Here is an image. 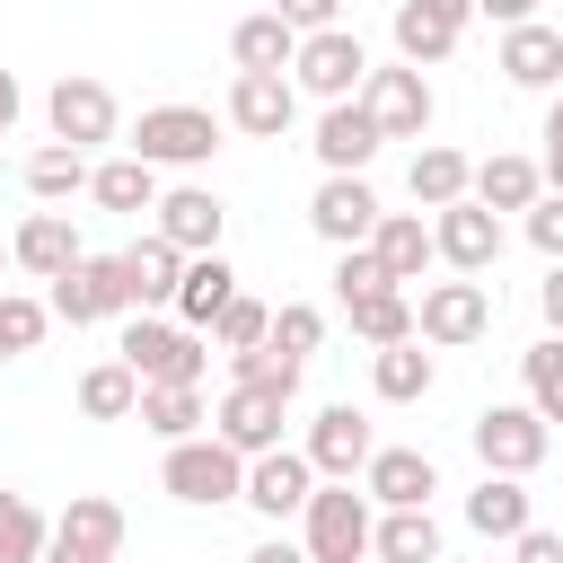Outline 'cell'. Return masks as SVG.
Masks as SVG:
<instances>
[{
	"instance_id": "obj_28",
	"label": "cell",
	"mask_w": 563,
	"mask_h": 563,
	"mask_svg": "<svg viewBox=\"0 0 563 563\" xmlns=\"http://www.w3.org/2000/svg\"><path fill=\"white\" fill-rule=\"evenodd\" d=\"M123 264H132V290H141V317H150V308H176V282H185V264H194V255H185V246H167V238L150 229V238H132V246H123Z\"/></svg>"
},
{
	"instance_id": "obj_24",
	"label": "cell",
	"mask_w": 563,
	"mask_h": 563,
	"mask_svg": "<svg viewBox=\"0 0 563 563\" xmlns=\"http://www.w3.org/2000/svg\"><path fill=\"white\" fill-rule=\"evenodd\" d=\"M537 194H545V167L528 158V150H493V158H475V202L501 220V211H537Z\"/></svg>"
},
{
	"instance_id": "obj_3",
	"label": "cell",
	"mask_w": 563,
	"mask_h": 563,
	"mask_svg": "<svg viewBox=\"0 0 563 563\" xmlns=\"http://www.w3.org/2000/svg\"><path fill=\"white\" fill-rule=\"evenodd\" d=\"M369 537H378V501H369L361 484H317V493H308V510H299V545H308L317 563H361Z\"/></svg>"
},
{
	"instance_id": "obj_26",
	"label": "cell",
	"mask_w": 563,
	"mask_h": 563,
	"mask_svg": "<svg viewBox=\"0 0 563 563\" xmlns=\"http://www.w3.org/2000/svg\"><path fill=\"white\" fill-rule=\"evenodd\" d=\"M405 194H413L422 211H449V202H466V194H475V158H466V150H449V141H422V150H413V167H405Z\"/></svg>"
},
{
	"instance_id": "obj_29",
	"label": "cell",
	"mask_w": 563,
	"mask_h": 563,
	"mask_svg": "<svg viewBox=\"0 0 563 563\" xmlns=\"http://www.w3.org/2000/svg\"><path fill=\"white\" fill-rule=\"evenodd\" d=\"M238 299V273H229V255H194L185 264V282H176V325H194V334H211V317Z\"/></svg>"
},
{
	"instance_id": "obj_1",
	"label": "cell",
	"mask_w": 563,
	"mask_h": 563,
	"mask_svg": "<svg viewBox=\"0 0 563 563\" xmlns=\"http://www.w3.org/2000/svg\"><path fill=\"white\" fill-rule=\"evenodd\" d=\"M114 361H123L141 387H202V369H211V334H194V325H176V317H123Z\"/></svg>"
},
{
	"instance_id": "obj_7",
	"label": "cell",
	"mask_w": 563,
	"mask_h": 563,
	"mask_svg": "<svg viewBox=\"0 0 563 563\" xmlns=\"http://www.w3.org/2000/svg\"><path fill=\"white\" fill-rule=\"evenodd\" d=\"M378 62H369V44L352 35V26H325V35H299V62H290V88L299 97H317V106H343V97H361V79H369Z\"/></svg>"
},
{
	"instance_id": "obj_6",
	"label": "cell",
	"mask_w": 563,
	"mask_h": 563,
	"mask_svg": "<svg viewBox=\"0 0 563 563\" xmlns=\"http://www.w3.org/2000/svg\"><path fill=\"white\" fill-rule=\"evenodd\" d=\"M466 440H475L484 475H537V466H545V449H554V422L519 396V405H484V413L466 422Z\"/></svg>"
},
{
	"instance_id": "obj_47",
	"label": "cell",
	"mask_w": 563,
	"mask_h": 563,
	"mask_svg": "<svg viewBox=\"0 0 563 563\" xmlns=\"http://www.w3.org/2000/svg\"><path fill=\"white\" fill-rule=\"evenodd\" d=\"M510 563H563V528H528V537L510 545Z\"/></svg>"
},
{
	"instance_id": "obj_51",
	"label": "cell",
	"mask_w": 563,
	"mask_h": 563,
	"mask_svg": "<svg viewBox=\"0 0 563 563\" xmlns=\"http://www.w3.org/2000/svg\"><path fill=\"white\" fill-rule=\"evenodd\" d=\"M18 114H26V97H18V79H9V70H0V132H9V123H18Z\"/></svg>"
},
{
	"instance_id": "obj_37",
	"label": "cell",
	"mask_w": 563,
	"mask_h": 563,
	"mask_svg": "<svg viewBox=\"0 0 563 563\" xmlns=\"http://www.w3.org/2000/svg\"><path fill=\"white\" fill-rule=\"evenodd\" d=\"M79 413H88V422H132V413H141V378H132L123 361L79 369Z\"/></svg>"
},
{
	"instance_id": "obj_36",
	"label": "cell",
	"mask_w": 563,
	"mask_h": 563,
	"mask_svg": "<svg viewBox=\"0 0 563 563\" xmlns=\"http://www.w3.org/2000/svg\"><path fill=\"white\" fill-rule=\"evenodd\" d=\"M343 317H352V334H361L369 352H387V343H413V290H369V299H352Z\"/></svg>"
},
{
	"instance_id": "obj_10",
	"label": "cell",
	"mask_w": 563,
	"mask_h": 563,
	"mask_svg": "<svg viewBox=\"0 0 563 563\" xmlns=\"http://www.w3.org/2000/svg\"><path fill=\"white\" fill-rule=\"evenodd\" d=\"M308 466H317V484H361V466L378 457V431H369V413L352 405V396H334V405H317L308 413Z\"/></svg>"
},
{
	"instance_id": "obj_8",
	"label": "cell",
	"mask_w": 563,
	"mask_h": 563,
	"mask_svg": "<svg viewBox=\"0 0 563 563\" xmlns=\"http://www.w3.org/2000/svg\"><path fill=\"white\" fill-rule=\"evenodd\" d=\"M44 123H53V141H62V150H106V141L123 132V106H114V88H106V79L62 70V79L44 88Z\"/></svg>"
},
{
	"instance_id": "obj_17",
	"label": "cell",
	"mask_w": 563,
	"mask_h": 563,
	"mask_svg": "<svg viewBox=\"0 0 563 563\" xmlns=\"http://www.w3.org/2000/svg\"><path fill=\"white\" fill-rule=\"evenodd\" d=\"M308 493H317V466H308V449H264V457H246V510L255 519H299L308 510Z\"/></svg>"
},
{
	"instance_id": "obj_22",
	"label": "cell",
	"mask_w": 563,
	"mask_h": 563,
	"mask_svg": "<svg viewBox=\"0 0 563 563\" xmlns=\"http://www.w3.org/2000/svg\"><path fill=\"white\" fill-rule=\"evenodd\" d=\"M493 70L510 79V88H563V26H545V18H528V26H510L501 35V53H493Z\"/></svg>"
},
{
	"instance_id": "obj_14",
	"label": "cell",
	"mask_w": 563,
	"mask_h": 563,
	"mask_svg": "<svg viewBox=\"0 0 563 563\" xmlns=\"http://www.w3.org/2000/svg\"><path fill=\"white\" fill-rule=\"evenodd\" d=\"M431 246H440V264L449 273H466V282H484L493 264H501V220L466 194V202H449V211H431Z\"/></svg>"
},
{
	"instance_id": "obj_16",
	"label": "cell",
	"mask_w": 563,
	"mask_h": 563,
	"mask_svg": "<svg viewBox=\"0 0 563 563\" xmlns=\"http://www.w3.org/2000/svg\"><path fill=\"white\" fill-rule=\"evenodd\" d=\"M150 229H158L167 246H185V255H220V238H229V202H220L211 185H167L158 211H150Z\"/></svg>"
},
{
	"instance_id": "obj_27",
	"label": "cell",
	"mask_w": 563,
	"mask_h": 563,
	"mask_svg": "<svg viewBox=\"0 0 563 563\" xmlns=\"http://www.w3.org/2000/svg\"><path fill=\"white\" fill-rule=\"evenodd\" d=\"M158 194H167L158 167L132 158V150H123V158H97V176H88V202H97V211H132V220H141V211H158Z\"/></svg>"
},
{
	"instance_id": "obj_9",
	"label": "cell",
	"mask_w": 563,
	"mask_h": 563,
	"mask_svg": "<svg viewBox=\"0 0 563 563\" xmlns=\"http://www.w3.org/2000/svg\"><path fill=\"white\" fill-rule=\"evenodd\" d=\"M413 334H422V343H440V352L484 343V334H493V290H484V282H466V273L422 282V299H413Z\"/></svg>"
},
{
	"instance_id": "obj_40",
	"label": "cell",
	"mask_w": 563,
	"mask_h": 563,
	"mask_svg": "<svg viewBox=\"0 0 563 563\" xmlns=\"http://www.w3.org/2000/svg\"><path fill=\"white\" fill-rule=\"evenodd\" d=\"M299 369L282 343H255V352H229V387H273V396H299Z\"/></svg>"
},
{
	"instance_id": "obj_41",
	"label": "cell",
	"mask_w": 563,
	"mask_h": 563,
	"mask_svg": "<svg viewBox=\"0 0 563 563\" xmlns=\"http://www.w3.org/2000/svg\"><path fill=\"white\" fill-rule=\"evenodd\" d=\"M211 343H220V352H255V343H273V308H264L255 290H238V299L211 317Z\"/></svg>"
},
{
	"instance_id": "obj_42",
	"label": "cell",
	"mask_w": 563,
	"mask_h": 563,
	"mask_svg": "<svg viewBox=\"0 0 563 563\" xmlns=\"http://www.w3.org/2000/svg\"><path fill=\"white\" fill-rule=\"evenodd\" d=\"M44 325H53V308H44L35 290H0V361L35 352V343H44Z\"/></svg>"
},
{
	"instance_id": "obj_25",
	"label": "cell",
	"mask_w": 563,
	"mask_h": 563,
	"mask_svg": "<svg viewBox=\"0 0 563 563\" xmlns=\"http://www.w3.org/2000/svg\"><path fill=\"white\" fill-rule=\"evenodd\" d=\"M369 255L387 264V282H396V290H413V282H422V264H440V246H431V220H422V211H378Z\"/></svg>"
},
{
	"instance_id": "obj_55",
	"label": "cell",
	"mask_w": 563,
	"mask_h": 563,
	"mask_svg": "<svg viewBox=\"0 0 563 563\" xmlns=\"http://www.w3.org/2000/svg\"><path fill=\"white\" fill-rule=\"evenodd\" d=\"M9 264H18V255H9V238H0V273H9ZM0 290H9V282H0Z\"/></svg>"
},
{
	"instance_id": "obj_43",
	"label": "cell",
	"mask_w": 563,
	"mask_h": 563,
	"mask_svg": "<svg viewBox=\"0 0 563 563\" xmlns=\"http://www.w3.org/2000/svg\"><path fill=\"white\" fill-rule=\"evenodd\" d=\"M273 343H282L290 361H308V352L325 343V308H308V299H282V308H273Z\"/></svg>"
},
{
	"instance_id": "obj_19",
	"label": "cell",
	"mask_w": 563,
	"mask_h": 563,
	"mask_svg": "<svg viewBox=\"0 0 563 563\" xmlns=\"http://www.w3.org/2000/svg\"><path fill=\"white\" fill-rule=\"evenodd\" d=\"M282 422H290V396H273V387H229V396L211 405V431H220L238 457L282 449Z\"/></svg>"
},
{
	"instance_id": "obj_13",
	"label": "cell",
	"mask_w": 563,
	"mask_h": 563,
	"mask_svg": "<svg viewBox=\"0 0 563 563\" xmlns=\"http://www.w3.org/2000/svg\"><path fill=\"white\" fill-rule=\"evenodd\" d=\"M378 211H387V202H378V185H369V176H325V185L308 194V229H317L334 255H343V246H369Z\"/></svg>"
},
{
	"instance_id": "obj_21",
	"label": "cell",
	"mask_w": 563,
	"mask_h": 563,
	"mask_svg": "<svg viewBox=\"0 0 563 563\" xmlns=\"http://www.w3.org/2000/svg\"><path fill=\"white\" fill-rule=\"evenodd\" d=\"M466 528H475L484 545H519V537L537 528V493H528V475H484V484L466 493Z\"/></svg>"
},
{
	"instance_id": "obj_39",
	"label": "cell",
	"mask_w": 563,
	"mask_h": 563,
	"mask_svg": "<svg viewBox=\"0 0 563 563\" xmlns=\"http://www.w3.org/2000/svg\"><path fill=\"white\" fill-rule=\"evenodd\" d=\"M519 378H528V405H537L545 422H563V334H537V343L519 352Z\"/></svg>"
},
{
	"instance_id": "obj_49",
	"label": "cell",
	"mask_w": 563,
	"mask_h": 563,
	"mask_svg": "<svg viewBox=\"0 0 563 563\" xmlns=\"http://www.w3.org/2000/svg\"><path fill=\"white\" fill-rule=\"evenodd\" d=\"M475 18H493V26L510 35V26H528V18H537V0H475Z\"/></svg>"
},
{
	"instance_id": "obj_54",
	"label": "cell",
	"mask_w": 563,
	"mask_h": 563,
	"mask_svg": "<svg viewBox=\"0 0 563 563\" xmlns=\"http://www.w3.org/2000/svg\"><path fill=\"white\" fill-rule=\"evenodd\" d=\"M537 167H545V194H563V150H545Z\"/></svg>"
},
{
	"instance_id": "obj_34",
	"label": "cell",
	"mask_w": 563,
	"mask_h": 563,
	"mask_svg": "<svg viewBox=\"0 0 563 563\" xmlns=\"http://www.w3.org/2000/svg\"><path fill=\"white\" fill-rule=\"evenodd\" d=\"M88 176H97V158H88V150H62V141H44V150L26 158V194H35L44 211H62L70 194H88Z\"/></svg>"
},
{
	"instance_id": "obj_50",
	"label": "cell",
	"mask_w": 563,
	"mask_h": 563,
	"mask_svg": "<svg viewBox=\"0 0 563 563\" xmlns=\"http://www.w3.org/2000/svg\"><path fill=\"white\" fill-rule=\"evenodd\" d=\"M246 563H317V554H308V545H299V537H264V545H255V554H246Z\"/></svg>"
},
{
	"instance_id": "obj_44",
	"label": "cell",
	"mask_w": 563,
	"mask_h": 563,
	"mask_svg": "<svg viewBox=\"0 0 563 563\" xmlns=\"http://www.w3.org/2000/svg\"><path fill=\"white\" fill-rule=\"evenodd\" d=\"M369 290H396V282H387V264H378L369 246H343V255H334V299L352 308V299H369Z\"/></svg>"
},
{
	"instance_id": "obj_2",
	"label": "cell",
	"mask_w": 563,
	"mask_h": 563,
	"mask_svg": "<svg viewBox=\"0 0 563 563\" xmlns=\"http://www.w3.org/2000/svg\"><path fill=\"white\" fill-rule=\"evenodd\" d=\"M158 484H167L185 510H220V501H246V457H238L220 431H202V440H176V449L158 457Z\"/></svg>"
},
{
	"instance_id": "obj_48",
	"label": "cell",
	"mask_w": 563,
	"mask_h": 563,
	"mask_svg": "<svg viewBox=\"0 0 563 563\" xmlns=\"http://www.w3.org/2000/svg\"><path fill=\"white\" fill-rule=\"evenodd\" d=\"M537 317H545V334H563V264H545V282H537Z\"/></svg>"
},
{
	"instance_id": "obj_18",
	"label": "cell",
	"mask_w": 563,
	"mask_h": 563,
	"mask_svg": "<svg viewBox=\"0 0 563 563\" xmlns=\"http://www.w3.org/2000/svg\"><path fill=\"white\" fill-rule=\"evenodd\" d=\"M229 123H238L246 141H282V132L299 123L290 70H238V79H229Z\"/></svg>"
},
{
	"instance_id": "obj_52",
	"label": "cell",
	"mask_w": 563,
	"mask_h": 563,
	"mask_svg": "<svg viewBox=\"0 0 563 563\" xmlns=\"http://www.w3.org/2000/svg\"><path fill=\"white\" fill-rule=\"evenodd\" d=\"M537 141H545V150H563V88L545 97V132H537Z\"/></svg>"
},
{
	"instance_id": "obj_32",
	"label": "cell",
	"mask_w": 563,
	"mask_h": 563,
	"mask_svg": "<svg viewBox=\"0 0 563 563\" xmlns=\"http://www.w3.org/2000/svg\"><path fill=\"white\" fill-rule=\"evenodd\" d=\"M53 537L123 563V501H106V493H70V501H62V519H53Z\"/></svg>"
},
{
	"instance_id": "obj_30",
	"label": "cell",
	"mask_w": 563,
	"mask_h": 563,
	"mask_svg": "<svg viewBox=\"0 0 563 563\" xmlns=\"http://www.w3.org/2000/svg\"><path fill=\"white\" fill-rule=\"evenodd\" d=\"M431 378H440V361L422 352V334H413V343L369 352V387H378V405H422V396H431Z\"/></svg>"
},
{
	"instance_id": "obj_23",
	"label": "cell",
	"mask_w": 563,
	"mask_h": 563,
	"mask_svg": "<svg viewBox=\"0 0 563 563\" xmlns=\"http://www.w3.org/2000/svg\"><path fill=\"white\" fill-rule=\"evenodd\" d=\"M9 255H18V273H35V282H62L88 246H79V229H70V211H26L18 220V238H9Z\"/></svg>"
},
{
	"instance_id": "obj_12",
	"label": "cell",
	"mask_w": 563,
	"mask_h": 563,
	"mask_svg": "<svg viewBox=\"0 0 563 563\" xmlns=\"http://www.w3.org/2000/svg\"><path fill=\"white\" fill-rule=\"evenodd\" d=\"M466 26H475V0H396V62H413V70H431V62H449L457 44H466Z\"/></svg>"
},
{
	"instance_id": "obj_31",
	"label": "cell",
	"mask_w": 563,
	"mask_h": 563,
	"mask_svg": "<svg viewBox=\"0 0 563 563\" xmlns=\"http://www.w3.org/2000/svg\"><path fill=\"white\" fill-rule=\"evenodd\" d=\"M150 440H202L211 431V405H202V387H141V413H132Z\"/></svg>"
},
{
	"instance_id": "obj_11",
	"label": "cell",
	"mask_w": 563,
	"mask_h": 563,
	"mask_svg": "<svg viewBox=\"0 0 563 563\" xmlns=\"http://www.w3.org/2000/svg\"><path fill=\"white\" fill-rule=\"evenodd\" d=\"M361 106H369V123H378L387 141H422L431 114H440V97H431V79H422L413 62H378V70L361 79Z\"/></svg>"
},
{
	"instance_id": "obj_5",
	"label": "cell",
	"mask_w": 563,
	"mask_h": 563,
	"mask_svg": "<svg viewBox=\"0 0 563 563\" xmlns=\"http://www.w3.org/2000/svg\"><path fill=\"white\" fill-rule=\"evenodd\" d=\"M123 150L150 158L158 176H167V167H211V150H220V114H211V106H141V123H132Z\"/></svg>"
},
{
	"instance_id": "obj_53",
	"label": "cell",
	"mask_w": 563,
	"mask_h": 563,
	"mask_svg": "<svg viewBox=\"0 0 563 563\" xmlns=\"http://www.w3.org/2000/svg\"><path fill=\"white\" fill-rule=\"evenodd\" d=\"M44 563H114V554H88V545H62V537H53V545H44Z\"/></svg>"
},
{
	"instance_id": "obj_4",
	"label": "cell",
	"mask_w": 563,
	"mask_h": 563,
	"mask_svg": "<svg viewBox=\"0 0 563 563\" xmlns=\"http://www.w3.org/2000/svg\"><path fill=\"white\" fill-rule=\"evenodd\" d=\"M44 308H53L62 325H106V317H141V290H132V264H123V255H79V264L44 290Z\"/></svg>"
},
{
	"instance_id": "obj_46",
	"label": "cell",
	"mask_w": 563,
	"mask_h": 563,
	"mask_svg": "<svg viewBox=\"0 0 563 563\" xmlns=\"http://www.w3.org/2000/svg\"><path fill=\"white\" fill-rule=\"evenodd\" d=\"M273 18L290 35H325V26H343V0H273Z\"/></svg>"
},
{
	"instance_id": "obj_45",
	"label": "cell",
	"mask_w": 563,
	"mask_h": 563,
	"mask_svg": "<svg viewBox=\"0 0 563 563\" xmlns=\"http://www.w3.org/2000/svg\"><path fill=\"white\" fill-rule=\"evenodd\" d=\"M519 229H528V246H537L545 264H563V194H537V211H528Z\"/></svg>"
},
{
	"instance_id": "obj_15",
	"label": "cell",
	"mask_w": 563,
	"mask_h": 563,
	"mask_svg": "<svg viewBox=\"0 0 563 563\" xmlns=\"http://www.w3.org/2000/svg\"><path fill=\"white\" fill-rule=\"evenodd\" d=\"M308 150H317V167H325V176H369V158L387 150V132L369 123V106H361V97H343V106H325V114H317Z\"/></svg>"
},
{
	"instance_id": "obj_35",
	"label": "cell",
	"mask_w": 563,
	"mask_h": 563,
	"mask_svg": "<svg viewBox=\"0 0 563 563\" xmlns=\"http://www.w3.org/2000/svg\"><path fill=\"white\" fill-rule=\"evenodd\" d=\"M369 554H378V563H440V519H431V510H378Z\"/></svg>"
},
{
	"instance_id": "obj_20",
	"label": "cell",
	"mask_w": 563,
	"mask_h": 563,
	"mask_svg": "<svg viewBox=\"0 0 563 563\" xmlns=\"http://www.w3.org/2000/svg\"><path fill=\"white\" fill-rule=\"evenodd\" d=\"M361 493H369L378 510H431L440 466H431V449H378V457L361 466Z\"/></svg>"
},
{
	"instance_id": "obj_33",
	"label": "cell",
	"mask_w": 563,
	"mask_h": 563,
	"mask_svg": "<svg viewBox=\"0 0 563 563\" xmlns=\"http://www.w3.org/2000/svg\"><path fill=\"white\" fill-rule=\"evenodd\" d=\"M229 62H238V70H290V62H299V35H290L273 9H246V18L229 26Z\"/></svg>"
},
{
	"instance_id": "obj_38",
	"label": "cell",
	"mask_w": 563,
	"mask_h": 563,
	"mask_svg": "<svg viewBox=\"0 0 563 563\" xmlns=\"http://www.w3.org/2000/svg\"><path fill=\"white\" fill-rule=\"evenodd\" d=\"M44 545H53V519L0 484V563H44Z\"/></svg>"
}]
</instances>
